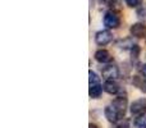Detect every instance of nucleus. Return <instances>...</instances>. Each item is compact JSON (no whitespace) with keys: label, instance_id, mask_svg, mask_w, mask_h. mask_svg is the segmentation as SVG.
Wrapping results in <instances>:
<instances>
[{"label":"nucleus","instance_id":"nucleus-1","mask_svg":"<svg viewBox=\"0 0 146 128\" xmlns=\"http://www.w3.org/2000/svg\"><path fill=\"white\" fill-rule=\"evenodd\" d=\"M104 26H105L108 30H115L121 26V18L113 10H109L105 13L104 15Z\"/></svg>","mask_w":146,"mask_h":128},{"label":"nucleus","instance_id":"nucleus-2","mask_svg":"<svg viewBox=\"0 0 146 128\" xmlns=\"http://www.w3.org/2000/svg\"><path fill=\"white\" fill-rule=\"evenodd\" d=\"M111 106L118 111L119 115H121L122 118H124V114H126L127 108H128V101H127V97L126 96H122V95L117 96V97L111 101Z\"/></svg>","mask_w":146,"mask_h":128},{"label":"nucleus","instance_id":"nucleus-3","mask_svg":"<svg viewBox=\"0 0 146 128\" xmlns=\"http://www.w3.org/2000/svg\"><path fill=\"white\" fill-rule=\"evenodd\" d=\"M101 76L105 81H115L119 77V68L115 64H108L103 68Z\"/></svg>","mask_w":146,"mask_h":128},{"label":"nucleus","instance_id":"nucleus-4","mask_svg":"<svg viewBox=\"0 0 146 128\" xmlns=\"http://www.w3.org/2000/svg\"><path fill=\"white\" fill-rule=\"evenodd\" d=\"M113 41V33L109 30H101L99 32H96L95 35V42L99 46H105L108 44H110Z\"/></svg>","mask_w":146,"mask_h":128},{"label":"nucleus","instance_id":"nucleus-5","mask_svg":"<svg viewBox=\"0 0 146 128\" xmlns=\"http://www.w3.org/2000/svg\"><path fill=\"white\" fill-rule=\"evenodd\" d=\"M129 111L133 117H137V115H141V114L146 113V99H137L135 100L133 103L131 104L129 106Z\"/></svg>","mask_w":146,"mask_h":128},{"label":"nucleus","instance_id":"nucleus-6","mask_svg":"<svg viewBox=\"0 0 146 128\" xmlns=\"http://www.w3.org/2000/svg\"><path fill=\"white\" fill-rule=\"evenodd\" d=\"M129 33L135 38H144L146 36V26L144 23H140V22L133 23L129 27Z\"/></svg>","mask_w":146,"mask_h":128},{"label":"nucleus","instance_id":"nucleus-7","mask_svg":"<svg viewBox=\"0 0 146 128\" xmlns=\"http://www.w3.org/2000/svg\"><path fill=\"white\" fill-rule=\"evenodd\" d=\"M104 114H105V118L108 119V122L115 124L118 121H121L122 117L119 115V113L113 108L111 105H108L105 109H104Z\"/></svg>","mask_w":146,"mask_h":128},{"label":"nucleus","instance_id":"nucleus-8","mask_svg":"<svg viewBox=\"0 0 146 128\" xmlns=\"http://www.w3.org/2000/svg\"><path fill=\"white\" fill-rule=\"evenodd\" d=\"M94 58H95L96 62H99V63H101V64H105V63L111 62L110 53H109L108 50H105V49H99V50L95 53Z\"/></svg>","mask_w":146,"mask_h":128},{"label":"nucleus","instance_id":"nucleus-9","mask_svg":"<svg viewBox=\"0 0 146 128\" xmlns=\"http://www.w3.org/2000/svg\"><path fill=\"white\" fill-rule=\"evenodd\" d=\"M132 85L139 88L141 92L146 94V77H144L142 74L133 76V77H132Z\"/></svg>","mask_w":146,"mask_h":128},{"label":"nucleus","instance_id":"nucleus-10","mask_svg":"<svg viewBox=\"0 0 146 128\" xmlns=\"http://www.w3.org/2000/svg\"><path fill=\"white\" fill-rule=\"evenodd\" d=\"M103 87H104V91L110 94V95H117V94L119 92V90H121V87H119V85L117 83V81H105Z\"/></svg>","mask_w":146,"mask_h":128},{"label":"nucleus","instance_id":"nucleus-11","mask_svg":"<svg viewBox=\"0 0 146 128\" xmlns=\"http://www.w3.org/2000/svg\"><path fill=\"white\" fill-rule=\"evenodd\" d=\"M117 45L119 46V49H122V50H132V48H133L136 44L133 42V40H132L131 37H127V38H122V40H119L118 42H117Z\"/></svg>","mask_w":146,"mask_h":128},{"label":"nucleus","instance_id":"nucleus-12","mask_svg":"<svg viewBox=\"0 0 146 128\" xmlns=\"http://www.w3.org/2000/svg\"><path fill=\"white\" fill-rule=\"evenodd\" d=\"M103 90H104V87L100 85V83L92 85V86H90L88 95H90V97H92V99H99L101 96V94H103Z\"/></svg>","mask_w":146,"mask_h":128},{"label":"nucleus","instance_id":"nucleus-13","mask_svg":"<svg viewBox=\"0 0 146 128\" xmlns=\"http://www.w3.org/2000/svg\"><path fill=\"white\" fill-rule=\"evenodd\" d=\"M140 53H141V48L140 45H135L131 50V59H132V64L133 65H139V59H140Z\"/></svg>","mask_w":146,"mask_h":128},{"label":"nucleus","instance_id":"nucleus-14","mask_svg":"<svg viewBox=\"0 0 146 128\" xmlns=\"http://www.w3.org/2000/svg\"><path fill=\"white\" fill-rule=\"evenodd\" d=\"M133 124H135L136 128H146V113L141 114V115L135 117Z\"/></svg>","mask_w":146,"mask_h":128},{"label":"nucleus","instance_id":"nucleus-15","mask_svg":"<svg viewBox=\"0 0 146 128\" xmlns=\"http://www.w3.org/2000/svg\"><path fill=\"white\" fill-rule=\"evenodd\" d=\"M88 82H90V86L98 85V83H100V77H99L94 70H90V72H88Z\"/></svg>","mask_w":146,"mask_h":128},{"label":"nucleus","instance_id":"nucleus-16","mask_svg":"<svg viewBox=\"0 0 146 128\" xmlns=\"http://www.w3.org/2000/svg\"><path fill=\"white\" fill-rule=\"evenodd\" d=\"M131 123H129V119L127 118H122L121 121H118L115 123V128H129Z\"/></svg>","mask_w":146,"mask_h":128},{"label":"nucleus","instance_id":"nucleus-17","mask_svg":"<svg viewBox=\"0 0 146 128\" xmlns=\"http://www.w3.org/2000/svg\"><path fill=\"white\" fill-rule=\"evenodd\" d=\"M109 7H110V10H113V12H121V3L118 1V0H111L110 3H109Z\"/></svg>","mask_w":146,"mask_h":128},{"label":"nucleus","instance_id":"nucleus-18","mask_svg":"<svg viewBox=\"0 0 146 128\" xmlns=\"http://www.w3.org/2000/svg\"><path fill=\"white\" fill-rule=\"evenodd\" d=\"M142 4V0H126V5L129 8H139Z\"/></svg>","mask_w":146,"mask_h":128},{"label":"nucleus","instance_id":"nucleus-19","mask_svg":"<svg viewBox=\"0 0 146 128\" xmlns=\"http://www.w3.org/2000/svg\"><path fill=\"white\" fill-rule=\"evenodd\" d=\"M137 17L140 19H146V7H141L137 10Z\"/></svg>","mask_w":146,"mask_h":128},{"label":"nucleus","instance_id":"nucleus-20","mask_svg":"<svg viewBox=\"0 0 146 128\" xmlns=\"http://www.w3.org/2000/svg\"><path fill=\"white\" fill-rule=\"evenodd\" d=\"M139 70H140V73H141V74L144 76V77H146V63H145V64H141V65H140Z\"/></svg>","mask_w":146,"mask_h":128},{"label":"nucleus","instance_id":"nucleus-21","mask_svg":"<svg viewBox=\"0 0 146 128\" xmlns=\"http://www.w3.org/2000/svg\"><path fill=\"white\" fill-rule=\"evenodd\" d=\"M99 1H100V3H104V4H109L111 0H99Z\"/></svg>","mask_w":146,"mask_h":128},{"label":"nucleus","instance_id":"nucleus-22","mask_svg":"<svg viewBox=\"0 0 146 128\" xmlns=\"http://www.w3.org/2000/svg\"><path fill=\"white\" fill-rule=\"evenodd\" d=\"M88 128H98V126H96L95 123H90V126H88Z\"/></svg>","mask_w":146,"mask_h":128}]
</instances>
